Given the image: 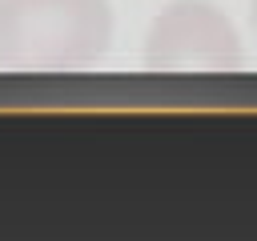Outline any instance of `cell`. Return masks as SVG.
<instances>
[{"label": "cell", "instance_id": "1", "mask_svg": "<svg viewBox=\"0 0 257 241\" xmlns=\"http://www.w3.org/2000/svg\"><path fill=\"white\" fill-rule=\"evenodd\" d=\"M112 40L108 0H0V68L80 72Z\"/></svg>", "mask_w": 257, "mask_h": 241}, {"label": "cell", "instance_id": "2", "mask_svg": "<svg viewBox=\"0 0 257 241\" xmlns=\"http://www.w3.org/2000/svg\"><path fill=\"white\" fill-rule=\"evenodd\" d=\"M145 68L165 76L241 72L245 44L213 0H169L145 32Z\"/></svg>", "mask_w": 257, "mask_h": 241}, {"label": "cell", "instance_id": "3", "mask_svg": "<svg viewBox=\"0 0 257 241\" xmlns=\"http://www.w3.org/2000/svg\"><path fill=\"white\" fill-rule=\"evenodd\" d=\"M249 20H253V32H257V0H249Z\"/></svg>", "mask_w": 257, "mask_h": 241}]
</instances>
